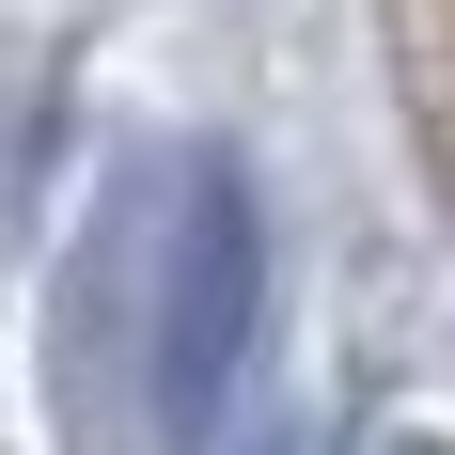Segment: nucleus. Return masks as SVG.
Wrapping results in <instances>:
<instances>
[{"mask_svg": "<svg viewBox=\"0 0 455 455\" xmlns=\"http://www.w3.org/2000/svg\"><path fill=\"white\" fill-rule=\"evenodd\" d=\"M94 267L141 299L126 424H141V440H204V424H220V393H235V362H251V299H267L251 173H235V157H173V173H141Z\"/></svg>", "mask_w": 455, "mask_h": 455, "instance_id": "obj_1", "label": "nucleus"}]
</instances>
